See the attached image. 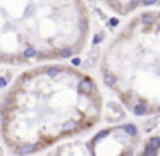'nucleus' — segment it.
I'll return each mask as SVG.
<instances>
[{"mask_svg": "<svg viewBox=\"0 0 160 156\" xmlns=\"http://www.w3.org/2000/svg\"><path fill=\"white\" fill-rule=\"evenodd\" d=\"M103 98L97 81L67 64H43L24 70L0 103V137L14 156L52 149L102 118Z\"/></svg>", "mask_w": 160, "mask_h": 156, "instance_id": "obj_1", "label": "nucleus"}, {"mask_svg": "<svg viewBox=\"0 0 160 156\" xmlns=\"http://www.w3.org/2000/svg\"><path fill=\"white\" fill-rule=\"evenodd\" d=\"M88 36L84 0H0V65L71 58Z\"/></svg>", "mask_w": 160, "mask_h": 156, "instance_id": "obj_2", "label": "nucleus"}, {"mask_svg": "<svg viewBox=\"0 0 160 156\" xmlns=\"http://www.w3.org/2000/svg\"><path fill=\"white\" fill-rule=\"evenodd\" d=\"M105 86L136 117L160 113V10L139 12L105 48Z\"/></svg>", "mask_w": 160, "mask_h": 156, "instance_id": "obj_3", "label": "nucleus"}, {"mask_svg": "<svg viewBox=\"0 0 160 156\" xmlns=\"http://www.w3.org/2000/svg\"><path fill=\"white\" fill-rule=\"evenodd\" d=\"M139 141V129L134 123H121L97 132L86 146L90 156H131Z\"/></svg>", "mask_w": 160, "mask_h": 156, "instance_id": "obj_4", "label": "nucleus"}, {"mask_svg": "<svg viewBox=\"0 0 160 156\" xmlns=\"http://www.w3.org/2000/svg\"><path fill=\"white\" fill-rule=\"evenodd\" d=\"M103 4L119 16H129L141 9L160 7V0H103Z\"/></svg>", "mask_w": 160, "mask_h": 156, "instance_id": "obj_5", "label": "nucleus"}, {"mask_svg": "<svg viewBox=\"0 0 160 156\" xmlns=\"http://www.w3.org/2000/svg\"><path fill=\"white\" fill-rule=\"evenodd\" d=\"M131 156H160V125L139 141L136 151Z\"/></svg>", "mask_w": 160, "mask_h": 156, "instance_id": "obj_6", "label": "nucleus"}, {"mask_svg": "<svg viewBox=\"0 0 160 156\" xmlns=\"http://www.w3.org/2000/svg\"><path fill=\"white\" fill-rule=\"evenodd\" d=\"M47 156H90V151L86 143L69 141V143H60L54 146Z\"/></svg>", "mask_w": 160, "mask_h": 156, "instance_id": "obj_7", "label": "nucleus"}]
</instances>
